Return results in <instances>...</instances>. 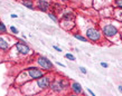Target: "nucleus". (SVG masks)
Returning a JSON list of instances; mask_svg holds the SVG:
<instances>
[{"label":"nucleus","mask_w":122,"mask_h":96,"mask_svg":"<svg viewBox=\"0 0 122 96\" xmlns=\"http://www.w3.org/2000/svg\"><path fill=\"white\" fill-rule=\"evenodd\" d=\"M68 87V83L67 81H65L64 78H57V79H54V81L51 82V85H49V88L51 91L54 93H62L65 88Z\"/></svg>","instance_id":"f257e3e1"},{"label":"nucleus","mask_w":122,"mask_h":96,"mask_svg":"<svg viewBox=\"0 0 122 96\" xmlns=\"http://www.w3.org/2000/svg\"><path fill=\"white\" fill-rule=\"evenodd\" d=\"M36 63L45 72H52L53 68H54V64L45 56H38L37 59H36Z\"/></svg>","instance_id":"f03ea898"},{"label":"nucleus","mask_w":122,"mask_h":96,"mask_svg":"<svg viewBox=\"0 0 122 96\" xmlns=\"http://www.w3.org/2000/svg\"><path fill=\"white\" fill-rule=\"evenodd\" d=\"M26 74L28 75V79H31V81H36L38 78L43 77L45 75V70L41 69V67L37 68V67H29L26 69Z\"/></svg>","instance_id":"7ed1b4c3"},{"label":"nucleus","mask_w":122,"mask_h":96,"mask_svg":"<svg viewBox=\"0 0 122 96\" xmlns=\"http://www.w3.org/2000/svg\"><path fill=\"white\" fill-rule=\"evenodd\" d=\"M102 34L104 35V37L112 38V37H114L117 34H119V31H118V28L114 25L107 24V25H103L102 26Z\"/></svg>","instance_id":"20e7f679"},{"label":"nucleus","mask_w":122,"mask_h":96,"mask_svg":"<svg viewBox=\"0 0 122 96\" xmlns=\"http://www.w3.org/2000/svg\"><path fill=\"white\" fill-rule=\"evenodd\" d=\"M51 82H52V77L45 74L43 77L36 79V84H37V88H39L41 91H45V89L49 88L51 85Z\"/></svg>","instance_id":"39448f33"},{"label":"nucleus","mask_w":122,"mask_h":96,"mask_svg":"<svg viewBox=\"0 0 122 96\" xmlns=\"http://www.w3.org/2000/svg\"><path fill=\"white\" fill-rule=\"evenodd\" d=\"M86 38L91 41H99L101 39V33L96 28H89L86 30Z\"/></svg>","instance_id":"423d86ee"},{"label":"nucleus","mask_w":122,"mask_h":96,"mask_svg":"<svg viewBox=\"0 0 122 96\" xmlns=\"http://www.w3.org/2000/svg\"><path fill=\"white\" fill-rule=\"evenodd\" d=\"M15 48L17 49V52L19 54H21L24 56H28L29 54H31V49L27 44L24 43H16L15 44Z\"/></svg>","instance_id":"0eeeda50"},{"label":"nucleus","mask_w":122,"mask_h":96,"mask_svg":"<svg viewBox=\"0 0 122 96\" xmlns=\"http://www.w3.org/2000/svg\"><path fill=\"white\" fill-rule=\"evenodd\" d=\"M37 8L39 9L41 11H47L49 9V2L47 0H37V4H36Z\"/></svg>","instance_id":"6e6552de"},{"label":"nucleus","mask_w":122,"mask_h":96,"mask_svg":"<svg viewBox=\"0 0 122 96\" xmlns=\"http://www.w3.org/2000/svg\"><path fill=\"white\" fill-rule=\"evenodd\" d=\"M71 89L74 94H82L83 93V88H82V85L77 82H73L71 84Z\"/></svg>","instance_id":"1a4fd4ad"},{"label":"nucleus","mask_w":122,"mask_h":96,"mask_svg":"<svg viewBox=\"0 0 122 96\" xmlns=\"http://www.w3.org/2000/svg\"><path fill=\"white\" fill-rule=\"evenodd\" d=\"M9 48H10V43L7 39H5L4 37L0 36V50L7 52V50H9Z\"/></svg>","instance_id":"9d476101"},{"label":"nucleus","mask_w":122,"mask_h":96,"mask_svg":"<svg viewBox=\"0 0 122 96\" xmlns=\"http://www.w3.org/2000/svg\"><path fill=\"white\" fill-rule=\"evenodd\" d=\"M62 19H63L64 21H71V20L74 19V14L71 12V11H68V12H64L63 16H62Z\"/></svg>","instance_id":"9b49d317"},{"label":"nucleus","mask_w":122,"mask_h":96,"mask_svg":"<svg viewBox=\"0 0 122 96\" xmlns=\"http://www.w3.org/2000/svg\"><path fill=\"white\" fill-rule=\"evenodd\" d=\"M20 2H21L24 6H26L27 8H29V9H35V7H34V2L33 0H20Z\"/></svg>","instance_id":"f8f14e48"},{"label":"nucleus","mask_w":122,"mask_h":96,"mask_svg":"<svg viewBox=\"0 0 122 96\" xmlns=\"http://www.w3.org/2000/svg\"><path fill=\"white\" fill-rule=\"evenodd\" d=\"M73 36H74V37L76 38V39H78V40L83 41V43H86V41H87V38L84 37V36H82L81 34H80V35H78V34H74Z\"/></svg>","instance_id":"ddd939ff"},{"label":"nucleus","mask_w":122,"mask_h":96,"mask_svg":"<svg viewBox=\"0 0 122 96\" xmlns=\"http://www.w3.org/2000/svg\"><path fill=\"white\" fill-rule=\"evenodd\" d=\"M7 33V28H6V25L4 22L0 21V34H6Z\"/></svg>","instance_id":"4468645a"},{"label":"nucleus","mask_w":122,"mask_h":96,"mask_svg":"<svg viewBox=\"0 0 122 96\" xmlns=\"http://www.w3.org/2000/svg\"><path fill=\"white\" fill-rule=\"evenodd\" d=\"M65 57H66L67 59H70L71 62H75V60H76L75 56H74V55H72V54H65Z\"/></svg>","instance_id":"2eb2a0df"},{"label":"nucleus","mask_w":122,"mask_h":96,"mask_svg":"<svg viewBox=\"0 0 122 96\" xmlns=\"http://www.w3.org/2000/svg\"><path fill=\"white\" fill-rule=\"evenodd\" d=\"M114 15H119V16H117V18L118 19H122V9H117V10H115V14Z\"/></svg>","instance_id":"dca6fc26"},{"label":"nucleus","mask_w":122,"mask_h":96,"mask_svg":"<svg viewBox=\"0 0 122 96\" xmlns=\"http://www.w3.org/2000/svg\"><path fill=\"white\" fill-rule=\"evenodd\" d=\"M114 5L117 6V8L122 9V0H114Z\"/></svg>","instance_id":"f3484780"},{"label":"nucleus","mask_w":122,"mask_h":96,"mask_svg":"<svg viewBox=\"0 0 122 96\" xmlns=\"http://www.w3.org/2000/svg\"><path fill=\"white\" fill-rule=\"evenodd\" d=\"M48 17H49V18L52 19V20H53L54 22H57V18H56V16L54 15V14H52V12H49V14H48Z\"/></svg>","instance_id":"a211bd4d"},{"label":"nucleus","mask_w":122,"mask_h":96,"mask_svg":"<svg viewBox=\"0 0 122 96\" xmlns=\"http://www.w3.org/2000/svg\"><path fill=\"white\" fill-rule=\"evenodd\" d=\"M10 31H11L12 34H15V35H17V34L19 33L18 29H17V28H16L15 26H11V27H10Z\"/></svg>","instance_id":"6ab92c4d"},{"label":"nucleus","mask_w":122,"mask_h":96,"mask_svg":"<svg viewBox=\"0 0 122 96\" xmlns=\"http://www.w3.org/2000/svg\"><path fill=\"white\" fill-rule=\"evenodd\" d=\"M80 70H81V73H83V74H86L87 73V70H86V68L83 66H80Z\"/></svg>","instance_id":"aec40b11"},{"label":"nucleus","mask_w":122,"mask_h":96,"mask_svg":"<svg viewBox=\"0 0 122 96\" xmlns=\"http://www.w3.org/2000/svg\"><path fill=\"white\" fill-rule=\"evenodd\" d=\"M53 48L55 49V50H57V52H59V53H62V49L59 47H57V46H53Z\"/></svg>","instance_id":"412c9836"},{"label":"nucleus","mask_w":122,"mask_h":96,"mask_svg":"<svg viewBox=\"0 0 122 96\" xmlns=\"http://www.w3.org/2000/svg\"><path fill=\"white\" fill-rule=\"evenodd\" d=\"M101 66L103 67V68H107V66H109V65H107V63H101Z\"/></svg>","instance_id":"4be33fe9"},{"label":"nucleus","mask_w":122,"mask_h":96,"mask_svg":"<svg viewBox=\"0 0 122 96\" xmlns=\"http://www.w3.org/2000/svg\"><path fill=\"white\" fill-rule=\"evenodd\" d=\"M87 93H89L90 95H92V96H95V94H94V93H93L92 91H91V89H89V88H87Z\"/></svg>","instance_id":"5701e85b"},{"label":"nucleus","mask_w":122,"mask_h":96,"mask_svg":"<svg viewBox=\"0 0 122 96\" xmlns=\"http://www.w3.org/2000/svg\"><path fill=\"white\" fill-rule=\"evenodd\" d=\"M10 17H11V18H14V19H15V18H17L18 16L16 15V14H12V15H10Z\"/></svg>","instance_id":"b1692460"},{"label":"nucleus","mask_w":122,"mask_h":96,"mask_svg":"<svg viewBox=\"0 0 122 96\" xmlns=\"http://www.w3.org/2000/svg\"><path fill=\"white\" fill-rule=\"evenodd\" d=\"M118 89H119V92H120V93H122V85L118 86Z\"/></svg>","instance_id":"393cba45"},{"label":"nucleus","mask_w":122,"mask_h":96,"mask_svg":"<svg viewBox=\"0 0 122 96\" xmlns=\"http://www.w3.org/2000/svg\"><path fill=\"white\" fill-rule=\"evenodd\" d=\"M57 65H58V66H62V67H65V65H64V64L59 63V62H57Z\"/></svg>","instance_id":"a878e982"},{"label":"nucleus","mask_w":122,"mask_h":96,"mask_svg":"<svg viewBox=\"0 0 122 96\" xmlns=\"http://www.w3.org/2000/svg\"><path fill=\"white\" fill-rule=\"evenodd\" d=\"M120 38H121V40H122V33L120 34Z\"/></svg>","instance_id":"bb28decb"}]
</instances>
